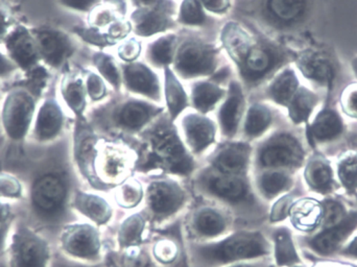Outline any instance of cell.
I'll return each mask as SVG.
<instances>
[{"label": "cell", "instance_id": "1", "mask_svg": "<svg viewBox=\"0 0 357 267\" xmlns=\"http://www.w3.org/2000/svg\"><path fill=\"white\" fill-rule=\"evenodd\" d=\"M222 46L247 85L254 87L294 62L297 54L268 40L256 39L238 23L228 22L220 33Z\"/></svg>", "mask_w": 357, "mask_h": 267}, {"label": "cell", "instance_id": "2", "mask_svg": "<svg viewBox=\"0 0 357 267\" xmlns=\"http://www.w3.org/2000/svg\"><path fill=\"white\" fill-rule=\"evenodd\" d=\"M25 83L14 86L6 93L1 107V125L4 133L13 141H21L29 135L37 112L38 100L47 79L41 66L27 73Z\"/></svg>", "mask_w": 357, "mask_h": 267}, {"label": "cell", "instance_id": "3", "mask_svg": "<svg viewBox=\"0 0 357 267\" xmlns=\"http://www.w3.org/2000/svg\"><path fill=\"white\" fill-rule=\"evenodd\" d=\"M8 258V267H47L50 245L41 235L20 226L10 236Z\"/></svg>", "mask_w": 357, "mask_h": 267}, {"label": "cell", "instance_id": "4", "mask_svg": "<svg viewBox=\"0 0 357 267\" xmlns=\"http://www.w3.org/2000/svg\"><path fill=\"white\" fill-rule=\"evenodd\" d=\"M218 49L199 41H185L176 50V73L183 79L212 75L218 67Z\"/></svg>", "mask_w": 357, "mask_h": 267}, {"label": "cell", "instance_id": "5", "mask_svg": "<svg viewBox=\"0 0 357 267\" xmlns=\"http://www.w3.org/2000/svg\"><path fill=\"white\" fill-rule=\"evenodd\" d=\"M150 158L174 171L188 174L192 168L190 158L171 125L162 123L150 136Z\"/></svg>", "mask_w": 357, "mask_h": 267}, {"label": "cell", "instance_id": "6", "mask_svg": "<svg viewBox=\"0 0 357 267\" xmlns=\"http://www.w3.org/2000/svg\"><path fill=\"white\" fill-rule=\"evenodd\" d=\"M202 253L212 261L228 262L266 255L268 245L260 233L241 232L218 245L204 247Z\"/></svg>", "mask_w": 357, "mask_h": 267}, {"label": "cell", "instance_id": "7", "mask_svg": "<svg viewBox=\"0 0 357 267\" xmlns=\"http://www.w3.org/2000/svg\"><path fill=\"white\" fill-rule=\"evenodd\" d=\"M66 195V185L62 176L56 172H46L31 184V208L44 220L56 218L62 211Z\"/></svg>", "mask_w": 357, "mask_h": 267}, {"label": "cell", "instance_id": "8", "mask_svg": "<svg viewBox=\"0 0 357 267\" xmlns=\"http://www.w3.org/2000/svg\"><path fill=\"white\" fill-rule=\"evenodd\" d=\"M306 153L301 142L291 133H278L268 139L259 153L264 167L299 168L305 161Z\"/></svg>", "mask_w": 357, "mask_h": 267}, {"label": "cell", "instance_id": "9", "mask_svg": "<svg viewBox=\"0 0 357 267\" xmlns=\"http://www.w3.org/2000/svg\"><path fill=\"white\" fill-rule=\"evenodd\" d=\"M31 31L39 48L41 62L50 68H62L75 50L70 37L61 29L50 25L33 27Z\"/></svg>", "mask_w": 357, "mask_h": 267}, {"label": "cell", "instance_id": "10", "mask_svg": "<svg viewBox=\"0 0 357 267\" xmlns=\"http://www.w3.org/2000/svg\"><path fill=\"white\" fill-rule=\"evenodd\" d=\"M295 64L307 81L331 92L337 77V62L331 52L308 48L296 56Z\"/></svg>", "mask_w": 357, "mask_h": 267}, {"label": "cell", "instance_id": "11", "mask_svg": "<svg viewBox=\"0 0 357 267\" xmlns=\"http://www.w3.org/2000/svg\"><path fill=\"white\" fill-rule=\"evenodd\" d=\"M2 44L10 61L26 75L40 66L41 56L31 29L23 24L15 25Z\"/></svg>", "mask_w": 357, "mask_h": 267}, {"label": "cell", "instance_id": "12", "mask_svg": "<svg viewBox=\"0 0 357 267\" xmlns=\"http://www.w3.org/2000/svg\"><path fill=\"white\" fill-rule=\"evenodd\" d=\"M357 229V211L348 212L337 224L323 227L307 241V245L317 255L328 257L341 251L345 241Z\"/></svg>", "mask_w": 357, "mask_h": 267}, {"label": "cell", "instance_id": "13", "mask_svg": "<svg viewBox=\"0 0 357 267\" xmlns=\"http://www.w3.org/2000/svg\"><path fill=\"white\" fill-rule=\"evenodd\" d=\"M345 123L335 107L327 104L306 125V139L312 148L339 140L345 133Z\"/></svg>", "mask_w": 357, "mask_h": 267}, {"label": "cell", "instance_id": "14", "mask_svg": "<svg viewBox=\"0 0 357 267\" xmlns=\"http://www.w3.org/2000/svg\"><path fill=\"white\" fill-rule=\"evenodd\" d=\"M64 114L54 98H46L38 107L33 119L31 134L39 143L50 142L62 132Z\"/></svg>", "mask_w": 357, "mask_h": 267}, {"label": "cell", "instance_id": "15", "mask_svg": "<svg viewBox=\"0 0 357 267\" xmlns=\"http://www.w3.org/2000/svg\"><path fill=\"white\" fill-rule=\"evenodd\" d=\"M61 243L66 253L82 259L96 257L100 250L98 233L86 224H75L65 229Z\"/></svg>", "mask_w": 357, "mask_h": 267}, {"label": "cell", "instance_id": "16", "mask_svg": "<svg viewBox=\"0 0 357 267\" xmlns=\"http://www.w3.org/2000/svg\"><path fill=\"white\" fill-rule=\"evenodd\" d=\"M123 81L129 91L151 100L161 98L160 81L156 73L142 63H128L123 68Z\"/></svg>", "mask_w": 357, "mask_h": 267}, {"label": "cell", "instance_id": "17", "mask_svg": "<svg viewBox=\"0 0 357 267\" xmlns=\"http://www.w3.org/2000/svg\"><path fill=\"white\" fill-rule=\"evenodd\" d=\"M175 10L165 8H137L132 14L134 31L142 37L165 33L174 26Z\"/></svg>", "mask_w": 357, "mask_h": 267}, {"label": "cell", "instance_id": "18", "mask_svg": "<svg viewBox=\"0 0 357 267\" xmlns=\"http://www.w3.org/2000/svg\"><path fill=\"white\" fill-rule=\"evenodd\" d=\"M304 178L308 187L319 194H331L337 188L335 170L323 153L314 151L306 163Z\"/></svg>", "mask_w": 357, "mask_h": 267}, {"label": "cell", "instance_id": "19", "mask_svg": "<svg viewBox=\"0 0 357 267\" xmlns=\"http://www.w3.org/2000/svg\"><path fill=\"white\" fill-rule=\"evenodd\" d=\"M291 224L302 232H314L321 228L324 218L322 201L314 199H302L294 201L289 212Z\"/></svg>", "mask_w": 357, "mask_h": 267}, {"label": "cell", "instance_id": "20", "mask_svg": "<svg viewBox=\"0 0 357 267\" xmlns=\"http://www.w3.org/2000/svg\"><path fill=\"white\" fill-rule=\"evenodd\" d=\"M243 105L245 98L243 88L236 82H232L229 87L227 100L220 107L218 114L222 132L226 136L232 137L236 133L243 114Z\"/></svg>", "mask_w": 357, "mask_h": 267}, {"label": "cell", "instance_id": "21", "mask_svg": "<svg viewBox=\"0 0 357 267\" xmlns=\"http://www.w3.org/2000/svg\"><path fill=\"white\" fill-rule=\"evenodd\" d=\"M183 127L187 141L195 153H201L207 148L215 139V127L207 117L188 115L183 121Z\"/></svg>", "mask_w": 357, "mask_h": 267}, {"label": "cell", "instance_id": "22", "mask_svg": "<svg viewBox=\"0 0 357 267\" xmlns=\"http://www.w3.org/2000/svg\"><path fill=\"white\" fill-rule=\"evenodd\" d=\"M184 195L177 185L169 182H157L151 185L149 201L156 213L171 214L178 209Z\"/></svg>", "mask_w": 357, "mask_h": 267}, {"label": "cell", "instance_id": "23", "mask_svg": "<svg viewBox=\"0 0 357 267\" xmlns=\"http://www.w3.org/2000/svg\"><path fill=\"white\" fill-rule=\"evenodd\" d=\"M162 112V109L148 102L131 100L126 102L119 109L117 119L119 125L132 131H137L146 125L153 117Z\"/></svg>", "mask_w": 357, "mask_h": 267}, {"label": "cell", "instance_id": "24", "mask_svg": "<svg viewBox=\"0 0 357 267\" xmlns=\"http://www.w3.org/2000/svg\"><path fill=\"white\" fill-rule=\"evenodd\" d=\"M299 77L295 69L287 66L273 77L266 92L268 98L279 106L287 108L300 87Z\"/></svg>", "mask_w": 357, "mask_h": 267}, {"label": "cell", "instance_id": "25", "mask_svg": "<svg viewBox=\"0 0 357 267\" xmlns=\"http://www.w3.org/2000/svg\"><path fill=\"white\" fill-rule=\"evenodd\" d=\"M250 153L249 145L243 143L227 145L216 155L214 164L225 174H238L247 166Z\"/></svg>", "mask_w": 357, "mask_h": 267}, {"label": "cell", "instance_id": "26", "mask_svg": "<svg viewBox=\"0 0 357 267\" xmlns=\"http://www.w3.org/2000/svg\"><path fill=\"white\" fill-rule=\"evenodd\" d=\"M319 105V96L305 86H300L287 106L289 116L295 125H307L314 109Z\"/></svg>", "mask_w": 357, "mask_h": 267}, {"label": "cell", "instance_id": "27", "mask_svg": "<svg viewBox=\"0 0 357 267\" xmlns=\"http://www.w3.org/2000/svg\"><path fill=\"white\" fill-rule=\"evenodd\" d=\"M61 96L66 106L73 111L77 119L83 117L87 105V91L85 83L79 77H67L61 84Z\"/></svg>", "mask_w": 357, "mask_h": 267}, {"label": "cell", "instance_id": "28", "mask_svg": "<svg viewBox=\"0 0 357 267\" xmlns=\"http://www.w3.org/2000/svg\"><path fill=\"white\" fill-rule=\"evenodd\" d=\"M165 94L172 119H176L188 106V98L178 77L169 67L165 68Z\"/></svg>", "mask_w": 357, "mask_h": 267}, {"label": "cell", "instance_id": "29", "mask_svg": "<svg viewBox=\"0 0 357 267\" xmlns=\"http://www.w3.org/2000/svg\"><path fill=\"white\" fill-rule=\"evenodd\" d=\"M224 96V89L213 82H197L191 91L193 106L202 113L211 111Z\"/></svg>", "mask_w": 357, "mask_h": 267}, {"label": "cell", "instance_id": "30", "mask_svg": "<svg viewBox=\"0 0 357 267\" xmlns=\"http://www.w3.org/2000/svg\"><path fill=\"white\" fill-rule=\"evenodd\" d=\"M305 8L306 0H266L268 14L284 24L299 20Z\"/></svg>", "mask_w": 357, "mask_h": 267}, {"label": "cell", "instance_id": "31", "mask_svg": "<svg viewBox=\"0 0 357 267\" xmlns=\"http://www.w3.org/2000/svg\"><path fill=\"white\" fill-rule=\"evenodd\" d=\"M75 206L84 215L98 224H104L110 218L111 211L106 201L94 195L79 192L75 197Z\"/></svg>", "mask_w": 357, "mask_h": 267}, {"label": "cell", "instance_id": "32", "mask_svg": "<svg viewBox=\"0 0 357 267\" xmlns=\"http://www.w3.org/2000/svg\"><path fill=\"white\" fill-rule=\"evenodd\" d=\"M177 37L175 35H167L159 38L151 44L148 50V58L153 65L167 68L173 64L176 56Z\"/></svg>", "mask_w": 357, "mask_h": 267}, {"label": "cell", "instance_id": "33", "mask_svg": "<svg viewBox=\"0 0 357 267\" xmlns=\"http://www.w3.org/2000/svg\"><path fill=\"white\" fill-rule=\"evenodd\" d=\"M275 258L278 266H293L301 264L293 237L287 229H280L275 234Z\"/></svg>", "mask_w": 357, "mask_h": 267}, {"label": "cell", "instance_id": "34", "mask_svg": "<svg viewBox=\"0 0 357 267\" xmlns=\"http://www.w3.org/2000/svg\"><path fill=\"white\" fill-rule=\"evenodd\" d=\"M337 178L347 192H357V151L344 153L337 165Z\"/></svg>", "mask_w": 357, "mask_h": 267}, {"label": "cell", "instance_id": "35", "mask_svg": "<svg viewBox=\"0 0 357 267\" xmlns=\"http://www.w3.org/2000/svg\"><path fill=\"white\" fill-rule=\"evenodd\" d=\"M272 113L264 105L255 104L248 111L245 132L248 136L258 137L266 131L272 123Z\"/></svg>", "mask_w": 357, "mask_h": 267}, {"label": "cell", "instance_id": "36", "mask_svg": "<svg viewBox=\"0 0 357 267\" xmlns=\"http://www.w3.org/2000/svg\"><path fill=\"white\" fill-rule=\"evenodd\" d=\"M93 64L102 79H106L115 90L121 89L123 77L119 65L112 56L102 52H96L93 56Z\"/></svg>", "mask_w": 357, "mask_h": 267}, {"label": "cell", "instance_id": "37", "mask_svg": "<svg viewBox=\"0 0 357 267\" xmlns=\"http://www.w3.org/2000/svg\"><path fill=\"white\" fill-rule=\"evenodd\" d=\"M210 188L215 194L227 199H239L245 195V188L243 183L232 176H220L210 183Z\"/></svg>", "mask_w": 357, "mask_h": 267}, {"label": "cell", "instance_id": "38", "mask_svg": "<svg viewBox=\"0 0 357 267\" xmlns=\"http://www.w3.org/2000/svg\"><path fill=\"white\" fill-rule=\"evenodd\" d=\"M178 21L189 26H201L207 21L203 4L199 0H183L178 10Z\"/></svg>", "mask_w": 357, "mask_h": 267}, {"label": "cell", "instance_id": "39", "mask_svg": "<svg viewBox=\"0 0 357 267\" xmlns=\"http://www.w3.org/2000/svg\"><path fill=\"white\" fill-rule=\"evenodd\" d=\"M195 227L202 234L214 236L225 229V220L220 214L211 210L202 211L195 220Z\"/></svg>", "mask_w": 357, "mask_h": 267}, {"label": "cell", "instance_id": "40", "mask_svg": "<svg viewBox=\"0 0 357 267\" xmlns=\"http://www.w3.org/2000/svg\"><path fill=\"white\" fill-rule=\"evenodd\" d=\"M291 180L284 172L272 171L264 174L260 180L262 191L268 197H276L291 187Z\"/></svg>", "mask_w": 357, "mask_h": 267}, {"label": "cell", "instance_id": "41", "mask_svg": "<svg viewBox=\"0 0 357 267\" xmlns=\"http://www.w3.org/2000/svg\"><path fill=\"white\" fill-rule=\"evenodd\" d=\"M144 220L139 215H134L126 220L119 231V243L121 245H135L142 241L144 231Z\"/></svg>", "mask_w": 357, "mask_h": 267}, {"label": "cell", "instance_id": "42", "mask_svg": "<svg viewBox=\"0 0 357 267\" xmlns=\"http://www.w3.org/2000/svg\"><path fill=\"white\" fill-rule=\"evenodd\" d=\"M322 204L323 209H324V218H323L321 228L337 224L340 220H343L349 212L341 201H335V199H327L323 201Z\"/></svg>", "mask_w": 357, "mask_h": 267}, {"label": "cell", "instance_id": "43", "mask_svg": "<svg viewBox=\"0 0 357 267\" xmlns=\"http://www.w3.org/2000/svg\"><path fill=\"white\" fill-rule=\"evenodd\" d=\"M73 31L82 38L84 41L98 46V47H107V46L114 45L107 33H100L96 27H75Z\"/></svg>", "mask_w": 357, "mask_h": 267}, {"label": "cell", "instance_id": "44", "mask_svg": "<svg viewBox=\"0 0 357 267\" xmlns=\"http://www.w3.org/2000/svg\"><path fill=\"white\" fill-rule=\"evenodd\" d=\"M23 195V188L18 178L10 174H0V197L18 199Z\"/></svg>", "mask_w": 357, "mask_h": 267}, {"label": "cell", "instance_id": "45", "mask_svg": "<svg viewBox=\"0 0 357 267\" xmlns=\"http://www.w3.org/2000/svg\"><path fill=\"white\" fill-rule=\"evenodd\" d=\"M340 104L344 114L357 119V82L350 84L343 90Z\"/></svg>", "mask_w": 357, "mask_h": 267}, {"label": "cell", "instance_id": "46", "mask_svg": "<svg viewBox=\"0 0 357 267\" xmlns=\"http://www.w3.org/2000/svg\"><path fill=\"white\" fill-rule=\"evenodd\" d=\"M142 197V187L138 183L131 182L121 187L117 199L119 203L123 207H133L139 203Z\"/></svg>", "mask_w": 357, "mask_h": 267}, {"label": "cell", "instance_id": "47", "mask_svg": "<svg viewBox=\"0 0 357 267\" xmlns=\"http://www.w3.org/2000/svg\"><path fill=\"white\" fill-rule=\"evenodd\" d=\"M85 86L87 96L94 102L102 100L106 96V84L100 75L90 73L86 79Z\"/></svg>", "mask_w": 357, "mask_h": 267}, {"label": "cell", "instance_id": "48", "mask_svg": "<svg viewBox=\"0 0 357 267\" xmlns=\"http://www.w3.org/2000/svg\"><path fill=\"white\" fill-rule=\"evenodd\" d=\"M14 26L10 3L8 0H0V43H3L4 38Z\"/></svg>", "mask_w": 357, "mask_h": 267}, {"label": "cell", "instance_id": "49", "mask_svg": "<svg viewBox=\"0 0 357 267\" xmlns=\"http://www.w3.org/2000/svg\"><path fill=\"white\" fill-rule=\"evenodd\" d=\"M142 52V44L135 39H130L123 42L119 48V56L121 60L127 63L135 62L136 59Z\"/></svg>", "mask_w": 357, "mask_h": 267}, {"label": "cell", "instance_id": "50", "mask_svg": "<svg viewBox=\"0 0 357 267\" xmlns=\"http://www.w3.org/2000/svg\"><path fill=\"white\" fill-rule=\"evenodd\" d=\"M294 201H295L294 197L291 195H285V197H281L273 207L272 212H271V220L273 222H277L285 220L287 216H289V212H291Z\"/></svg>", "mask_w": 357, "mask_h": 267}, {"label": "cell", "instance_id": "51", "mask_svg": "<svg viewBox=\"0 0 357 267\" xmlns=\"http://www.w3.org/2000/svg\"><path fill=\"white\" fill-rule=\"evenodd\" d=\"M154 253L157 259L165 262V264H169V262L174 261L177 256V247L171 241H163L157 243Z\"/></svg>", "mask_w": 357, "mask_h": 267}, {"label": "cell", "instance_id": "52", "mask_svg": "<svg viewBox=\"0 0 357 267\" xmlns=\"http://www.w3.org/2000/svg\"><path fill=\"white\" fill-rule=\"evenodd\" d=\"M10 213L8 206L0 204V253L8 241V226L10 222Z\"/></svg>", "mask_w": 357, "mask_h": 267}, {"label": "cell", "instance_id": "53", "mask_svg": "<svg viewBox=\"0 0 357 267\" xmlns=\"http://www.w3.org/2000/svg\"><path fill=\"white\" fill-rule=\"evenodd\" d=\"M132 25L123 21L116 20L111 23L107 35L110 38L113 43H116L117 40L123 39L131 31Z\"/></svg>", "mask_w": 357, "mask_h": 267}, {"label": "cell", "instance_id": "54", "mask_svg": "<svg viewBox=\"0 0 357 267\" xmlns=\"http://www.w3.org/2000/svg\"><path fill=\"white\" fill-rule=\"evenodd\" d=\"M59 3L64 8L77 12H88L93 8L98 0H58Z\"/></svg>", "mask_w": 357, "mask_h": 267}, {"label": "cell", "instance_id": "55", "mask_svg": "<svg viewBox=\"0 0 357 267\" xmlns=\"http://www.w3.org/2000/svg\"><path fill=\"white\" fill-rule=\"evenodd\" d=\"M204 8L214 14H224L230 8V0H199Z\"/></svg>", "mask_w": 357, "mask_h": 267}, {"label": "cell", "instance_id": "56", "mask_svg": "<svg viewBox=\"0 0 357 267\" xmlns=\"http://www.w3.org/2000/svg\"><path fill=\"white\" fill-rule=\"evenodd\" d=\"M137 8H165L175 10V3L172 0H134Z\"/></svg>", "mask_w": 357, "mask_h": 267}, {"label": "cell", "instance_id": "57", "mask_svg": "<svg viewBox=\"0 0 357 267\" xmlns=\"http://www.w3.org/2000/svg\"><path fill=\"white\" fill-rule=\"evenodd\" d=\"M17 66L8 58V54L0 52V77H8L17 70Z\"/></svg>", "mask_w": 357, "mask_h": 267}, {"label": "cell", "instance_id": "58", "mask_svg": "<svg viewBox=\"0 0 357 267\" xmlns=\"http://www.w3.org/2000/svg\"><path fill=\"white\" fill-rule=\"evenodd\" d=\"M339 254L343 257L357 260V236L354 237L349 243L344 245Z\"/></svg>", "mask_w": 357, "mask_h": 267}, {"label": "cell", "instance_id": "59", "mask_svg": "<svg viewBox=\"0 0 357 267\" xmlns=\"http://www.w3.org/2000/svg\"><path fill=\"white\" fill-rule=\"evenodd\" d=\"M351 68L352 71H354V75H356V77L357 79V56H354V58L352 59Z\"/></svg>", "mask_w": 357, "mask_h": 267}, {"label": "cell", "instance_id": "60", "mask_svg": "<svg viewBox=\"0 0 357 267\" xmlns=\"http://www.w3.org/2000/svg\"><path fill=\"white\" fill-rule=\"evenodd\" d=\"M318 267H348V266H343L342 264H320Z\"/></svg>", "mask_w": 357, "mask_h": 267}, {"label": "cell", "instance_id": "61", "mask_svg": "<svg viewBox=\"0 0 357 267\" xmlns=\"http://www.w3.org/2000/svg\"><path fill=\"white\" fill-rule=\"evenodd\" d=\"M234 267H253L250 266H234Z\"/></svg>", "mask_w": 357, "mask_h": 267}, {"label": "cell", "instance_id": "62", "mask_svg": "<svg viewBox=\"0 0 357 267\" xmlns=\"http://www.w3.org/2000/svg\"><path fill=\"white\" fill-rule=\"evenodd\" d=\"M289 267H305V266H298V264H297V266H289Z\"/></svg>", "mask_w": 357, "mask_h": 267}]
</instances>
